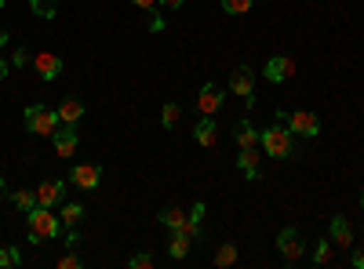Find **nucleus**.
<instances>
[{"label":"nucleus","instance_id":"35","mask_svg":"<svg viewBox=\"0 0 364 269\" xmlns=\"http://www.w3.org/2000/svg\"><path fill=\"white\" fill-rule=\"evenodd\" d=\"M8 40H11V33H8V29H0V48H8Z\"/></svg>","mask_w":364,"mask_h":269},{"label":"nucleus","instance_id":"32","mask_svg":"<svg viewBox=\"0 0 364 269\" xmlns=\"http://www.w3.org/2000/svg\"><path fill=\"white\" fill-rule=\"evenodd\" d=\"M132 4H135V8H146V11H154L161 0H132Z\"/></svg>","mask_w":364,"mask_h":269},{"label":"nucleus","instance_id":"29","mask_svg":"<svg viewBox=\"0 0 364 269\" xmlns=\"http://www.w3.org/2000/svg\"><path fill=\"white\" fill-rule=\"evenodd\" d=\"M80 265H84V258H80V255H77L73 248H70V251H66L63 258H58V269H80Z\"/></svg>","mask_w":364,"mask_h":269},{"label":"nucleus","instance_id":"30","mask_svg":"<svg viewBox=\"0 0 364 269\" xmlns=\"http://www.w3.org/2000/svg\"><path fill=\"white\" fill-rule=\"evenodd\" d=\"M26 62H33V55H29L26 48H22V51H15V58H11V66H26Z\"/></svg>","mask_w":364,"mask_h":269},{"label":"nucleus","instance_id":"11","mask_svg":"<svg viewBox=\"0 0 364 269\" xmlns=\"http://www.w3.org/2000/svg\"><path fill=\"white\" fill-rule=\"evenodd\" d=\"M33 70H37L41 80H55L58 73L66 70V62H63L55 51H37V55H33Z\"/></svg>","mask_w":364,"mask_h":269},{"label":"nucleus","instance_id":"27","mask_svg":"<svg viewBox=\"0 0 364 269\" xmlns=\"http://www.w3.org/2000/svg\"><path fill=\"white\" fill-rule=\"evenodd\" d=\"M178 116H182V106H178V102H168L164 113H161V124H164V128H175Z\"/></svg>","mask_w":364,"mask_h":269},{"label":"nucleus","instance_id":"20","mask_svg":"<svg viewBox=\"0 0 364 269\" xmlns=\"http://www.w3.org/2000/svg\"><path fill=\"white\" fill-rule=\"evenodd\" d=\"M11 204L18 207L22 215L33 212V207H37V190H15V193H11Z\"/></svg>","mask_w":364,"mask_h":269},{"label":"nucleus","instance_id":"10","mask_svg":"<svg viewBox=\"0 0 364 269\" xmlns=\"http://www.w3.org/2000/svg\"><path fill=\"white\" fill-rule=\"evenodd\" d=\"M223 102H226V95H223V87L208 80V84L200 87V95H197V109H200L204 116H215V113L223 109Z\"/></svg>","mask_w":364,"mask_h":269},{"label":"nucleus","instance_id":"3","mask_svg":"<svg viewBox=\"0 0 364 269\" xmlns=\"http://www.w3.org/2000/svg\"><path fill=\"white\" fill-rule=\"evenodd\" d=\"M58 124H63V121H58V113H55L51 106H41V102H37V106L26 109V131L51 138V135L58 131Z\"/></svg>","mask_w":364,"mask_h":269},{"label":"nucleus","instance_id":"12","mask_svg":"<svg viewBox=\"0 0 364 269\" xmlns=\"http://www.w3.org/2000/svg\"><path fill=\"white\" fill-rule=\"evenodd\" d=\"M63 200H66V182L51 178V182L37 186V204L41 207H63Z\"/></svg>","mask_w":364,"mask_h":269},{"label":"nucleus","instance_id":"25","mask_svg":"<svg viewBox=\"0 0 364 269\" xmlns=\"http://www.w3.org/2000/svg\"><path fill=\"white\" fill-rule=\"evenodd\" d=\"M331 255H336V251H331V241L324 236V241H317V251H314V265H328V262H331Z\"/></svg>","mask_w":364,"mask_h":269},{"label":"nucleus","instance_id":"7","mask_svg":"<svg viewBox=\"0 0 364 269\" xmlns=\"http://www.w3.org/2000/svg\"><path fill=\"white\" fill-rule=\"evenodd\" d=\"M230 92H233V95H240L248 106L255 102V73H252L245 62H240V66L230 73Z\"/></svg>","mask_w":364,"mask_h":269},{"label":"nucleus","instance_id":"17","mask_svg":"<svg viewBox=\"0 0 364 269\" xmlns=\"http://www.w3.org/2000/svg\"><path fill=\"white\" fill-rule=\"evenodd\" d=\"M233 138H237V146H240V149H252V146H259V131L252 128V121H237Z\"/></svg>","mask_w":364,"mask_h":269},{"label":"nucleus","instance_id":"4","mask_svg":"<svg viewBox=\"0 0 364 269\" xmlns=\"http://www.w3.org/2000/svg\"><path fill=\"white\" fill-rule=\"evenodd\" d=\"M277 121H284L291 128V135H302V138H317L321 135V116L310 113V109H295V113H277Z\"/></svg>","mask_w":364,"mask_h":269},{"label":"nucleus","instance_id":"23","mask_svg":"<svg viewBox=\"0 0 364 269\" xmlns=\"http://www.w3.org/2000/svg\"><path fill=\"white\" fill-rule=\"evenodd\" d=\"M237 262V244H219V251H215V265L219 269H230Z\"/></svg>","mask_w":364,"mask_h":269},{"label":"nucleus","instance_id":"15","mask_svg":"<svg viewBox=\"0 0 364 269\" xmlns=\"http://www.w3.org/2000/svg\"><path fill=\"white\" fill-rule=\"evenodd\" d=\"M328 233H331V244H336V248H353V226H350L343 215L331 219Z\"/></svg>","mask_w":364,"mask_h":269},{"label":"nucleus","instance_id":"21","mask_svg":"<svg viewBox=\"0 0 364 269\" xmlns=\"http://www.w3.org/2000/svg\"><path fill=\"white\" fill-rule=\"evenodd\" d=\"M29 8H33V15L44 18V22H51V18L58 15V4H55V0H29Z\"/></svg>","mask_w":364,"mask_h":269},{"label":"nucleus","instance_id":"8","mask_svg":"<svg viewBox=\"0 0 364 269\" xmlns=\"http://www.w3.org/2000/svg\"><path fill=\"white\" fill-rule=\"evenodd\" d=\"M262 77H266L269 84H284V80H291V77H295V58H291V55H273V58H266Z\"/></svg>","mask_w":364,"mask_h":269},{"label":"nucleus","instance_id":"18","mask_svg":"<svg viewBox=\"0 0 364 269\" xmlns=\"http://www.w3.org/2000/svg\"><path fill=\"white\" fill-rule=\"evenodd\" d=\"M190 248H193V241L182 229H171V241H168V255L171 258H186L190 255Z\"/></svg>","mask_w":364,"mask_h":269},{"label":"nucleus","instance_id":"19","mask_svg":"<svg viewBox=\"0 0 364 269\" xmlns=\"http://www.w3.org/2000/svg\"><path fill=\"white\" fill-rule=\"evenodd\" d=\"M58 219H63V226H66V229H73V226L84 219V204H77V200H70V204H66V200H63V212H58Z\"/></svg>","mask_w":364,"mask_h":269},{"label":"nucleus","instance_id":"37","mask_svg":"<svg viewBox=\"0 0 364 269\" xmlns=\"http://www.w3.org/2000/svg\"><path fill=\"white\" fill-rule=\"evenodd\" d=\"M360 207H364V193H360Z\"/></svg>","mask_w":364,"mask_h":269},{"label":"nucleus","instance_id":"34","mask_svg":"<svg viewBox=\"0 0 364 269\" xmlns=\"http://www.w3.org/2000/svg\"><path fill=\"white\" fill-rule=\"evenodd\" d=\"M8 73H11V62H8V58H4V55H0V80H4Z\"/></svg>","mask_w":364,"mask_h":269},{"label":"nucleus","instance_id":"6","mask_svg":"<svg viewBox=\"0 0 364 269\" xmlns=\"http://www.w3.org/2000/svg\"><path fill=\"white\" fill-rule=\"evenodd\" d=\"M70 182H73L80 193H95L99 182H102V168H99V164H73Z\"/></svg>","mask_w":364,"mask_h":269},{"label":"nucleus","instance_id":"38","mask_svg":"<svg viewBox=\"0 0 364 269\" xmlns=\"http://www.w3.org/2000/svg\"><path fill=\"white\" fill-rule=\"evenodd\" d=\"M0 11H4V0H0Z\"/></svg>","mask_w":364,"mask_h":269},{"label":"nucleus","instance_id":"13","mask_svg":"<svg viewBox=\"0 0 364 269\" xmlns=\"http://www.w3.org/2000/svg\"><path fill=\"white\" fill-rule=\"evenodd\" d=\"M259 160H262L259 146H252V149H240V157H237V168H240V175H245L248 182H259Z\"/></svg>","mask_w":364,"mask_h":269},{"label":"nucleus","instance_id":"36","mask_svg":"<svg viewBox=\"0 0 364 269\" xmlns=\"http://www.w3.org/2000/svg\"><path fill=\"white\" fill-rule=\"evenodd\" d=\"M4 193H8V182H4V178H0V200H4Z\"/></svg>","mask_w":364,"mask_h":269},{"label":"nucleus","instance_id":"14","mask_svg":"<svg viewBox=\"0 0 364 269\" xmlns=\"http://www.w3.org/2000/svg\"><path fill=\"white\" fill-rule=\"evenodd\" d=\"M193 138H197V146H204V149L215 146V142H219V124H215V116H200L197 128H193Z\"/></svg>","mask_w":364,"mask_h":269},{"label":"nucleus","instance_id":"9","mask_svg":"<svg viewBox=\"0 0 364 269\" xmlns=\"http://www.w3.org/2000/svg\"><path fill=\"white\" fill-rule=\"evenodd\" d=\"M77 142H80V135H77V128L73 124H58V131L51 135V146H55V157H73L77 153Z\"/></svg>","mask_w":364,"mask_h":269},{"label":"nucleus","instance_id":"31","mask_svg":"<svg viewBox=\"0 0 364 269\" xmlns=\"http://www.w3.org/2000/svg\"><path fill=\"white\" fill-rule=\"evenodd\" d=\"M350 262H353V269H364V244L353 251V258H350Z\"/></svg>","mask_w":364,"mask_h":269},{"label":"nucleus","instance_id":"2","mask_svg":"<svg viewBox=\"0 0 364 269\" xmlns=\"http://www.w3.org/2000/svg\"><path fill=\"white\" fill-rule=\"evenodd\" d=\"M26 233L29 241L41 244V241H55L58 233H63V219L51 215V207H33V212H26Z\"/></svg>","mask_w":364,"mask_h":269},{"label":"nucleus","instance_id":"24","mask_svg":"<svg viewBox=\"0 0 364 269\" xmlns=\"http://www.w3.org/2000/svg\"><path fill=\"white\" fill-rule=\"evenodd\" d=\"M255 8V0H223V11L226 15H245Z\"/></svg>","mask_w":364,"mask_h":269},{"label":"nucleus","instance_id":"16","mask_svg":"<svg viewBox=\"0 0 364 269\" xmlns=\"http://www.w3.org/2000/svg\"><path fill=\"white\" fill-rule=\"evenodd\" d=\"M55 113H58V121H63V124H77L84 116V102L80 99H63Z\"/></svg>","mask_w":364,"mask_h":269},{"label":"nucleus","instance_id":"28","mask_svg":"<svg viewBox=\"0 0 364 269\" xmlns=\"http://www.w3.org/2000/svg\"><path fill=\"white\" fill-rule=\"evenodd\" d=\"M154 265H157V258L149 255V251H139V255L128 258V269H154Z\"/></svg>","mask_w":364,"mask_h":269},{"label":"nucleus","instance_id":"22","mask_svg":"<svg viewBox=\"0 0 364 269\" xmlns=\"http://www.w3.org/2000/svg\"><path fill=\"white\" fill-rule=\"evenodd\" d=\"M161 222H164L168 229H182V222H186V212H182V207H164Z\"/></svg>","mask_w":364,"mask_h":269},{"label":"nucleus","instance_id":"33","mask_svg":"<svg viewBox=\"0 0 364 269\" xmlns=\"http://www.w3.org/2000/svg\"><path fill=\"white\" fill-rule=\"evenodd\" d=\"M182 4H186V0H161V8H168V11H178Z\"/></svg>","mask_w":364,"mask_h":269},{"label":"nucleus","instance_id":"5","mask_svg":"<svg viewBox=\"0 0 364 269\" xmlns=\"http://www.w3.org/2000/svg\"><path fill=\"white\" fill-rule=\"evenodd\" d=\"M277 251H281V258H284L288 265L302 262V255H306V241H302V233H299L295 226H284V229H281V236H277Z\"/></svg>","mask_w":364,"mask_h":269},{"label":"nucleus","instance_id":"1","mask_svg":"<svg viewBox=\"0 0 364 269\" xmlns=\"http://www.w3.org/2000/svg\"><path fill=\"white\" fill-rule=\"evenodd\" d=\"M259 149H262L266 157H273V160H288V157H295V135H291V128H288L284 121L269 124V128L259 135Z\"/></svg>","mask_w":364,"mask_h":269},{"label":"nucleus","instance_id":"26","mask_svg":"<svg viewBox=\"0 0 364 269\" xmlns=\"http://www.w3.org/2000/svg\"><path fill=\"white\" fill-rule=\"evenodd\" d=\"M15 265H22L18 248H0V269H15Z\"/></svg>","mask_w":364,"mask_h":269}]
</instances>
